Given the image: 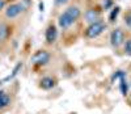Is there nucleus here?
Segmentation results:
<instances>
[{
    "mask_svg": "<svg viewBox=\"0 0 131 114\" xmlns=\"http://www.w3.org/2000/svg\"><path fill=\"white\" fill-rule=\"evenodd\" d=\"M81 16V11L78 7H68L64 12L58 17V24L60 28L67 29L70 28L76 20H79V17Z\"/></svg>",
    "mask_w": 131,
    "mask_h": 114,
    "instance_id": "obj_1",
    "label": "nucleus"
},
{
    "mask_svg": "<svg viewBox=\"0 0 131 114\" xmlns=\"http://www.w3.org/2000/svg\"><path fill=\"white\" fill-rule=\"evenodd\" d=\"M105 29H106V24L104 21L98 20V21L93 22V24L88 25V28L85 29L84 36L86 38H89V39H93V38H97L98 36H101V34L105 32Z\"/></svg>",
    "mask_w": 131,
    "mask_h": 114,
    "instance_id": "obj_2",
    "label": "nucleus"
},
{
    "mask_svg": "<svg viewBox=\"0 0 131 114\" xmlns=\"http://www.w3.org/2000/svg\"><path fill=\"white\" fill-rule=\"evenodd\" d=\"M50 58H51V55L47 50H38L31 55L30 62H31L33 66L42 67V66H46L50 62Z\"/></svg>",
    "mask_w": 131,
    "mask_h": 114,
    "instance_id": "obj_3",
    "label": "nucleus"
},
{
    "mask_svg": "<svg viewBox=\"0 0 131 114\" xmlns=\"http://www.w3.org/2000/svg\"><path fill=\"white\" fill-rule=\"evenodd\" d=\"M24 4H21V3H13V4H10L8 5V8L5 9V16L8 18H16L17 16H20L21 13L24 12Z\"/></svg>",
    "mask_w": 131,
    "mask_h": 114,
    "instance_id": "obj_4",
    "label": "nucleus"
},
{
    "mask_svg": "<svg viewBox=\"0 0 131 114\" xmlns=\"http://www.w3.org/2000/svg\"><path fill=\"white\" fill-rule=\"evenodd\" d=\"M125 42V33L122 29H114L110 33V43L114 47H119Z\"/></svg>",
    "mask_w": 131,
    "mask_h": 114,
    "instance_id": "obj_5",
    "label": "nucleus"
},
{
    "mask_svg": "<svg viewBox=\"0 0 131 114\" xmlns=\"http://www.w3.org/2000/svg\"><path fill=\"white\" fill-rule=\"evenodd\" d=\"M58 38V30H57V26L51 24L46 28L45 30V39H46V43L47 45H52L54 42L57 41Z\"/></svg>",
    "mask_w": 131,
    "mask_h": 114,
    "instance_id": "obj_6",
    "label": "nucleus"
},
{
    "mask_svg": "<svg viewBox=\"0 0 131 114\" xmlns=\"http://www.w3.org/2000/svg\"><path fill=\"white\" fill-rule=\"evenodd\" d=\"M55 85H57V79L52 76H45L39 80V88L43 90H50L55 88Z\"/></svg>",
    "mask_w": 131,
    "mask_h": 114,
    "instance_id": "obj_7",
    "label": "nucleus"
},
{
    "mask_svg": "<svg viewBox=\"0 0 131 114\" xmlns=\"http://www.w3.org/2000/svg\"><path fill=\"white\" fill-rule=\"evenodd\" d=\"M98 18H100V12L97 9H88L85 12V20L89 24H93V22L98 21Z\"/></svg>",
    "mask_w": 131,
    "mask_h": 114,
    "instance_id": "obj_8",
    "label": "nucleus"
},
{
    "mask_svg": "<svg viewBox=\"0 0 131 114\" xmlns=\"http://www.w3.org/2000/svg\"><path fill=\"white\" fill-rule=\"evenodd\" d=\"M10 105V96L5 90H0V110L5 109Z\"/></svg>",
    "mask_w": 131,
    "mask_h": 114,
    "instance_id": "obj_9",
    "label": "nucleus"
},
{
    "mask_svg": "<svg viewBox=\"0 0 131 114\" xmlns=\"http://www.w3.org/2000/svg\"><path fill=\"white\" fill-rule=\"evenodd\" d=\"M9 26L5 24H0V42L5 41L9 37Z\"/></svg>",
    "mask_w": 131,
    "mask_h": 114,
    "instance_id": "obj_10",
    "label": "nucleus"
},
{
    "mask_svg": "<svg viewBox=\"0 0 131 114\" xmlns=\"http://www.w3.org/2000/svg\"><path fill=\"white\" fill-rule=\"evenodd\" d=\"M21 68H23V62H18V63L15 66V68H13L12 74H10L9 76H7V77L4 79V81H9V80H12V79H15V77L18 75V72L21 71Z\"/></svg>",
    "mask_w": 131,
    "mask_h": 114,
    "instance_id": "obj_11",
    "label": "nucleus"
},
{
    "mask_svg": "<svg viewBox=\"0 0 131 114\" xmlns=\"http://www.w3.org/2000/svg\"><path fill=\"white\" fill-rule=\"evenodd\" d=\"M119 90L123 96H127L128 95V84L126 81V77H122L119 79Z\"/></svg>",
    "mask_w": 131,
    "mask_h": 114,
    "instance_id": "obj_12",
    "label": "nucleus"
},
{
    "mask_svg": "<svg viewBox=\"0 0 131 114\" xmlns=\"http://www.w3.org/2000/svg\"><path fill=\"white\" fill-rule=\"evenodd\" d=\"M119 11H121V8H119V7L113 8L112 12H110V15H109V21H110V22H114V21L117 20L118 15H119Z\"/></svg>",
    "mask_w": 131,
    "mask_h": 114,
    "instance_id": "obj_13",
    "label": "nucleus"
},
{
    "mask_svg": "<svg viewBox=\"0 0 131 114\" xmlns=\"http://www.w3.org/2000/svg\"><path fill=\"white\" fill-rule=\"evenodd\" d=\"M122 77H126V72L125 71H122V70L115 71L112 75V83H114V80H119V79H122Z\"/></svg>",
    "mask_w": 131,
    "mask_h": 114,
    "instance_id": "obj_14",
    "label": "nucleus"
},
{
    "mask_svg": "<svg viewBox=\"0 0 131 114\" xmlns=\"http://www.w3.org/2000/svg\"><path fill=\"white\" fill-rule=\"evenodd\" d=\"M125 53H126V55L131 56V39H127L125 42Z\"/></svg>",
    "mask_w": 131,
    "mask_h": 114,
    "instance_id": "obj_15",
    "label": "nucleus"
},
{
    "mask_svg": "<svg viewBox=\"0 0 131 114\" xmlns=\"http://www.w3.org/2000/svg\"><path fill=\"white\" fill-rule=\"evenodd\" d=\"M125 24H126L128 28H131V11L125 15Z\"/></svg>",
    "mask_w": 131,
    "mask_h": 114,
    "instance_id": "obj_16",
    "label": "nucleus"
},
{
    "mask_svg": "<svg viewBox=\"0 0 131 114\" xmlns=\"http://www.w3.org/2000/svg\"><path fill=\"white\" fill-rule=\"evenodd\" d=\"M113 5V0H105L104 2V8L105 9H107L109 7H112Z\"/></svg>",
    "mask_w": 131,
    "mask_h": 114,
    "instance_id": "obj_17",
    "label": "nucleus"
},
{
    "mask_svg": "<svg viewBox=\"0 0 131 114\" xmlns=\"http://www.w3.org/2000/svg\"><path fill=\"white\" fill-rule=\"evenodd\" d=\"M54 2H55V4H57V5H63V4L67 3L68 0H54Z\"/></svg>",
    "mask_w": 131,
    "mask_h": 114,
    "instance_id": "obj_18",
    "label": "nucleus"
},
{
    "mask_svg": "<svg viewBox=\"0 0 131 114\" xmlns=\"http://www.w3.org/2000/svg\"><path fill=\"white\" fill-rule=\"evenodd\" d=\"M5 7V0H0V11Z\"/></svg>",
    "mask_w": 131,
    "mask_h": 114,
    "instance_id": "obj_19",
    "label": "nucleus"
},
{
    "mask_svg": "<svg viewBox=\"0 0 131 114\" xmlns=\"http://www.w3.org/2000/svg\"><path fill=\"white\" fill-rule=\"evenodd\" d=\"M39 11H43V3H39Z\"/></svg>",
    "mask_w": 131,
    "mask_h": 114,
    "instance_id": "obj_20",
    "label": "nucleus"
}]
</instances>
